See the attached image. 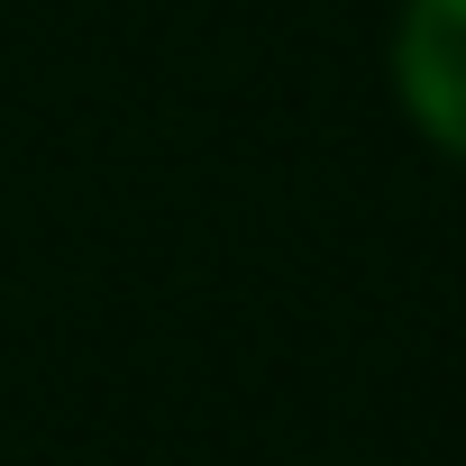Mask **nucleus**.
Wrapping results in <instances>:
<instances>
[{
    "label": "nucleus",
    "mask_w": 466,
    "mask_h": 466,
    "mask_svg": "<svg viewBox=\"0 0 466 466\" xmlns=\"http://www.w3.org/2000/svg\"><path fill=\"white\" fill-rule=\"evenodd\" d=\"M393 101L439 156L466 165V0H402V19H393Z\"/></svg>",
    "instance_id": "nucleus-1"
}]
</instances>
